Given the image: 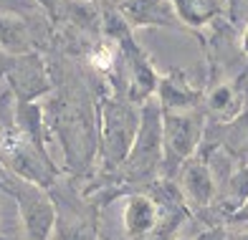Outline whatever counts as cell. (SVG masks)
I'll list each match as a JSON object with an SVG mask.
<instances>
[{
  "mask_svg": "<svg viewBox=\"0 0 248 240\" xmlns=\"http://www.w3.org/2000/svg\"><path fill=\"white\" fill-rule=\"evenodd\" d=\"M10 192L16 195L20 223L26 227V235L31 240H48V235L56 227V205L48 200V195L38 185L28 180H10Z\"/></svg>",
  "mask_w": 248,
  "mask_h": 240,
  "instance_id": "1",
  "label": "cell"
},
{
  "mask_svg": "<svg viewBox=\"0 0 248 240\" xmlns=\"http://www.w3.org/2000/svg\"><path fill=\"white\" fill-rule=\"evenodd\" d=\"M165 150V124L160 121V111H157L155 104H147L142 114V124L137 132V139H134V147L127 157L129 172L144 177L152 175L155 167L160 165V157Z\"/></svg>",
  "mask_w": 248,
  "mask_h": 240,
  "instance_id": "2",
  "label": "cell"
},
{
  "mask_svg": "<svg viewBox=\"0 0 248 240\" xmlns=\"http://www.w3.org/2000/svg\"><path fill=\"white\" fill-rule=\"evenodd\" d=\"M104 119H107L104 121L107 157H109V162L119 165L132 152L137 132H140V121L127 106H119V104H111L104 114Z\"/></svg>",
  "mask_w": 248,
  "mask_h": 240,
  "instance_id": "3",
  "label": "cell"
},
{
  "mask_svg": "<svg viewBox=\"0 0 248 240\" xmlns=\"http://www.w3.org/2000/svg\"><path fill=\"white\" fill-rule=\"evenodd\" d=\"M162 124H165V150H167V154L175 157V162L187 159L200 142V129H202L200 117H193V114H172V117H167Z\"/></svg>",
  "mask_w": 248,
  "mask_h": 240,
  "instance_id": "4",
  "label": "cell"
},
{
  "mask_svg": "<svg viewBox=\"0 0 248 240\" xmlns=\"http://www.w3.org/2000/svg\"><path fill=\"white\" fill-rule=\"evenodd\" d=\"M10 167H13V172L20 177V180H28L33 185H48L51 182V169L46 165V159H38L36 150L28 144H18L10 150Z\"/></svg>",
  "mask_w": 248,
  "mask_h": 240,
  "instance_id": "5",
  "label": "cell"
},
{
  "mask_svg": "<svg viewBox=\"0 0 248 240\" xmlns=\"http://www.w3.org/2000/svg\"><path fill=\"white\" fill-rule=\"evenodd\" d=\"M183 192L190 202L195 205H208L213 200V192H216V182H213V175L208 165L202 162H193L185 167L183 172Z\"/></svg>",
  "mask_w": 248,
  "mask_h": 240,
  "instance_id": "6",
  "label": "cell"
},
{
  "mask_svg": "<svg viewBox=\"0 0 248 240\" xmlns=\"http://www.w3.org/2000/svg\"><path fill=\"white\" fill-rule=\"evenodd\" d=\"M157 225V208L150 197H132L124 208V227L132 238H142Z\"/></svg>",
  "mask_w": 248,
  "mask_h": 240,
  "instance_id": "7",
  "label": "cell"
},
{
  "mask_svg": "<svg viewBox=\"0 0 248 240\" xmlns=\"http://www.w3.org/2000/svg\"><path fill=\"white\" fill-rule=\"evenodd\" d=\"M53 235L56 240H96V227L84 215H71V210H61L56 215Z\"/></svg>",
  "mask_w": 248,
  "mask_h": 240,
  "instance_id": "8",
  "label": "cell"
},
{
  "mask_svg": "<svg viewBox=\"0 0 248 240\" xmlns=\"http://www.w3.org/2000/svg\"><path fill=\"white\" fill-rule=\"evenodd\" d=\"M180 18L187 23H205L216 13V0H172Z\"/></svg>",
  "mask_w": 248,
  "mask_h": 240,
  "instance_id": "9",
  "label": "cell"
},
{
  "mask_svg": "<svg viewBox=\"0 0 248 240\" xmlns=\"http://www.w3.org/2000/svg\"><path fill=\"white\" fill-rule=\"evenodd\" d=\"M132 20L137 23H147V20H167L170 18V10L162 0H137L134 5L127 8Z\"/></svg>",
  "mask_w": 248,
  "mask_h": 240,
  "instance_id": "10",
  "label": "cell"
},
{
  "mask_svg": "<svg viewBox=\"0 0 248 240\" xmlns=\"http://www.w3.org/2000/svg\"><path fill=\"white\" fill-rule=\"evenodd\" d=\"M92 63H94L96 68H101V71L111 68V66H114V48H111V45H107V43H101L99 48L94 51V56H92Z\"/></svg>",
  "mask_w": 248,
  "mask_h": 240,
  "instance_id": "11",
  "label": "cell"
},
{
  "mask_svg": "<svg viewBox=\"0 0 248 240\" xmlns=\"http://www.w3.org/2000/svg\"><path fill=\"white\" fill-rule=\"evenodd\" d=\"M231 190L235 195V202H246L248 200V169H241V172L231 180Z\"/></svg>",
  "mask_w": 248,
  "mask_h": 240,
  "instance_id": "12",
  "label": "cell"
},
{
  "mask_svg": "<svg viewBox=\"0 0 248 240\" xmlns=\"http://www.w3.org/2000/svg\"><path fill=\"white\" fill-rule=\"evenodd\" d=\"M228 106H231V91L223 86V89H218L216 94L210 96V109L220 114V111H228Z\"/></svg>",
  "mask_w": 248,
  "mask_h": 240,
  "instance_id": "13",
  "label": "cell"
},
{
  "mask_svg": "<svg viewBox=\"0 0 248 240\" xmlns=\"http://www.w3.org/2000/svg\"><path fill=\"white\" fill-rule=\"evenodd\" d=\"M246 48H248V33H246Z\"/></svg>",
  "mask_w": 248,
  "mask_h": 240,
  "instance_id": "14",
  "label": "cell"
}]
</instances>
